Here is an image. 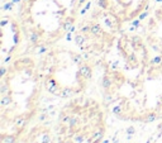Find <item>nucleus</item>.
Returning <instances> with one entry per match:
<instances>
[{
    "instance_id": "obj_1",
    "label": "nucleus",
    "mask_w": 162,
    "mask_h": 143,
    "mask_svg": "<svg viewBox=\"0 0 162 143\" xmlns=\"http://www.w3.org/2000/svg\"><path fill=\"white\" fill-rule=\"evenodd\" d=\"M80 73H81V76H84L86 80H90L91 76H93L91 67L87 66V65H81L80 66Z\"/></svg>"
},
{
    "instance_id": "obj_2",
    "label": "nucleus",
    "mask_w": 162,
    "mask_h": 143,
    "mask_svg": "<svg viewBox=\"0 0 162 143\" xmlns=\"http://www.w3.org/2000/svg\"><path fill=\"white\" fill-rule=\"evenodd\" d=\"M73 95H75V90H73V89H71V87H63L60 96L62 97V99H70V97H72Z\"/></svg>"
},
{
    "instance_id": "obj_3",
    "label": "nucleus",
    "mask_w": 162,
    "mask_h": 143,
    "mask_svg": "<svg viewBox=\"0 0 162 143\" xmlns=\"http://www.w3.org/2000/svg\"><path fill=\"white\" fill-rule=\"evenodd\" d=\"M103 137H104V129H101V128H99V129H96L93 134H91V141H101Z\"/></svg>"
},
{
    "instance_id": "obj_4",
    "label": "nucleus",
    "mask_w": 162,
    "mask_h": 143,
    "mask_svg": "<svg viewBox=\"0 0 162 143\" xmlns=\"http://www.w3.org/2000/svg\"><path fill=\"white\" fill-rule=\"evenodd\" d=\"M12 97L9 96V95H3V97H1V100H0V105L1 107H8V105H10L12 104Z\"/></svg>"
},
{
    "instance_id": "obj_5",
    "label": "nucleus",
    "mask_w": 162,
    "mask_h": 143,
    "mask_svg": "<svg viewBox=\"0 0 162 143\" xmlns=\"http://www.w3.org/2000/svg\"><path fill=\"white\" fill-rule=\"evenodd\" d=\"M90 32L93 33V34H95V36H101L103 34V31H101V28H100V25H91L90 27Z\"/></svg>"
},
{
    "instance_id": "obj_6",
    "label": "nucleus",
    "mask_w": 162,
    "mask_h": 143,
    "mask_svg": "<svg viewBox=\"0 0 162 143\" xmlns=\"http://www.w3.org/2000/svg\"><path fill=\"white\" fill-rule=\"evenodd\" d=\"M112 79H109V77H104V79H103V87H104V89H110V87H112Z\"/></svg>"
},
{
    "instance_id": "obj_7",
    "label": "nucleus",
    "mask_w": 162,
    "mask_h": 143,
    "mask_svg": "<svg viewBox=\"0 0 162 143\" xmlns=\"http://www.w3.org/2000/svg\"><path fill=\"white\" fill-rule=\"evenodd\" d=\"M3 143H15V137L14 135H4L3 137V141H1Z\"/></svg>"
},
{
    "instance_id": "obj_8",
    "label": "nucleus",
    "mask_w": 162,
    "mask_h": 143,
    "mask_svg": "<svg viewBox=\"0 0 162 143\" xmlns=\"http://www.w3.org/2000/svg\"><path fill=\"white\" fill-rule=\"evenodd\" d=\"M157 120V115L154 114V113H151V114H148L146 117V122L147 123H152V122H156Z\"/></svg>"
},
{
    "instance_id": "obj_9",
    "label": "nucleus",
    "mask_w": 162,
    "mask_h": 143,
    "mask_svg": "<svg viewBox=\"0 0 162 143\" xmlns=\"http://www.w3.org/2000/svg\"><path fill=\"white\" fill-rule=\"evenodd\" d=\"M39 38V34L37 32H31V36H29V41H31L32 43H37V41H38Z\"/></svg>"
},
{
    "instance_id": "obj_10",
    "label": "nucleus",
    "mask_w": 162,
    "mask_h": 143,
    "mask_svg": "<svg viewBox=\"0 0 162 143\" xmlns=\"http://www.w3.org/2000/svg\"><path fill=\"white\" fill-rule=\"evenodd\" d=\"M25 124V119L24 118H17L15 119V127L17 128H23Z\"/></svg>"
},
{
    "instance_id": "obj_11",
    "label": "nucleus",
    "mask_w": 162,
    "mask_h": 143,
    "mask_svg": "<svg viewBox=\"0 0 162 143\" xmlns=\"http://www.w3.org/2000/svg\"><path fill=\"white\" fill-rule=\"evenodd\" d=\"M75 42H76V44L81 46V44H82V43L85 42V37H84V36H81V34L76 36V37H75Z\"/></svg>"
},
{
    "instance_id": "obj_12",
    "label": "nucleus",
    "mask_w": 162,
    "mask_h": 143,
    "mask_svg": "<svg viewBox=\"0 0 162 143\" xmlns=\"http://www.w3.org/2000/svg\"><path fill=\"white\" fill-rule=\"evenodd\" d=\"M77 123H79V119H77L76 117H71L70 123H69V127H70V128H73V127L77 125Z\"/></svg>"
},
{
    "instance_id": "obj_13",
    "label": "nucleus",
    "mask_w": 162,
    "mask_h": 143,
    "mask_svg": "<svg viewBox=\"0 0 162 143\" xmlns=\"http://www.w3.org/2000/svg\"><path fill=\"white\" fill-rule=\"evenodd\" d=\"M60 119H61V122H62L63 124H69V123H70V119H71V117H70V115L61 114V115H60Z\"/></svg>"
},
{
    "instance_id": "obj_14",
    "label": "nucleus",
    "mask_w": 162,
    "mask_h": 143,
    "mask_svg": "<svg viewBox=\"0 0 162 143\" xmlns=\"http://www.w3.org/2000/svg\"><path fill=\"white\" fill-rule=\"evenodd\" d=\"M8 91H9V86L5 85V84H3L1 85V89H0V94H1V95H6V94H8Z\"/></svg>"
},
{
    "instance_id": "obj_15",
    "label": "nucleus",
    "mask_w": 162,
    "mask_h": 143,
    "mask_svg": "<svg viewBox=\"0 0 162 143\" xmlns=\"http://www.w3.org/2000/svg\"><path fill=\"white\" fill-rule=\"evenodd\" d=\"M112 111L114 113V114H116V115H119L120 113H122V107H119V105H116V107H114L113 109H112Z\"/></svg>"
},
{
    "instance_id": "obj_16",
    "label": "nucleus",
    "mask_w": 162,
    "mask_h": 143,
    "mask_svg": "<svg viewBox=\"0 0 162 143\" xmlns=\"http://www.w3.org/2000/svg\"><path fill=\"white\" fill-rule=\"evenodd\" d=\"M42 143H51V137L48 134H45L42 138Z\"/></svg>"
},
{
    "instance_id": "obj_17",
    "label": "nucleus",
    "mask_w": 162,
    "mask_h": 143,
    "mask_svg": "<svg viewBox=\"0 0 162 143\" xmlns=\"http://www.w3.org/2000/svg\"><path fill=\"white\" fill-rule=\"evenodd\" d=\"M161 62H162V57H161V56H157V57H154V58L152 60V63H154V65L161 63Z\"/></svg>"
},
{
    "instance_id": "obj_18",
    "label": "nucleus",
    "mask_w": 162,
    "mask_h": 143,
    "mask_svg": "<svg viewBox=\"0 0 162 143\" xmlns=\"http://www.w3.org/2000/svg\"><path fill=\"white\" fill-rule=\"evenodd\" d=\"M134 133H136V129H134L133 127H129V128H127V134H132V135H133Z\"/></svg>"
},
{
    "instance_id": "obj_19",
    "label": "nucleus",
    "mask_w": 162,
    "mask_h": 143,
    "mask_svg": "<svg viewBox=\"0 0 162 143\" xmlns=\"http://www.w3.org/2000/svg\"><path fill=\"white\" fill-rule=\"evenodd\" d=\"M75 142H84V137H82V135H76V137H75Z\"/></svg>"
},
{
    "instance_id": "obj_20",
    "label": "nucleus",
    "mask_w": 162,
    "mask_h": 143,
    "mask_svg": "<svg viewBox=\"0 0 162 143\" xmlns=\"http://www.w3.org/2000/svg\"><path fill=\"white\" fill-rule=\"evenodd\" d=\"M46 118H47V115H46V113H42V114L39 115V122H43V120H46Z\"/></svg>"
},
{
    "instance_id": "obj_21",
    "label": "nucleus",
    "mask_w": 162,
    "mask_h": 143,
    "mask_svg": "<svg viewBox=\"0 0 162 143\" xmlns=\"http://www.w3.org/2000/svg\"><path fill=\"white\" fill-rule=\"evenodd\" d=\"M105 100H106V101H113L114 99H113L112 95H106V96H105Z\"/></svg>"
},
{
    "instance_id": "obj_22",
    "label": "nucleus",
    "mask_w": 162,
    "mask_h": 143,
    "mask_svg": "<svg viewBox=\"0 0 162 143\" xmlns=\"http://www.w3.org/2000/svg\"><path fill=\"white\" fill-rule=\"evenodd\" d=\"M147 17V13H143V14H141V15H139V19H144Z\"/></svg>"
},
{
    "instance_id": "obj_23",
    "label": "nucleus",
    "mask_w": 162,
    "mask_h": 143,
    "mask_svg": "<svg viewBox=\"0 0 162 143\" xmlns=\"http://www.w3.org/2000/svg\"><path fill=\"white\" fill-rule=\"evenodd\" d=\"M5 72H6V69H5V67H3V69H1V76H4Z\"/></svg>"
},
{
    "instance_id": "obj_24",
    "label": "nucleus",
    "mask_w": 162,
    "mask_h": 143,
    "mask_svg": "<svg viewBox=\"0 0 162 143\" xmlns=\"http://www.w3.org/2000/svg\"><path fill=\"white\" fill-rule=\"evenodd\" d=\"M132 24H133V25H138L139 22H138V20H133V22H132Z\"/></svg>"
},
{
    "instance_id": "obj_25",
    "label": "nucleus",
    "mask_w": 162,
    "mask_h": 143,
    "mask_svg": "<svg viewBox=\"0 0 162 143\" xmlns=\"http://www.w3.org/2000/svg\"><path fill=\"white\" fill-rule=\"evenodd\" d=\"M113 143H119V139H118V138H113Z\"/></svg>"
},
{
    "instance_id": "obj_26",
    "label": "nucleus",
    "mask_w": 162,
    "mask_h": 143,
    "mask_svg": "<svg viewBox=\"0 0 162 143\" xmlns=\"http://www.w3.org/2000/svg\"><path fill=\"white\" fill-rule=\"evenodd\" d=\"M127 139H128V141L132 139V134H128V135H127Z\"/></svg>"
},
{
    "instance_id": "obj_27",
    "label": "nucleus",
    "mask_w": 162,
    "mask_h": 143,
    "mask_svg": "<svg viewBox=\"0 0 162 143\" xmlns=\"http://www.w3.org/2000/svg\"><path fill=\"white\" fill-rule=\"evenodd\" d=\"M103 143H110V141L109 139H104V141H103Z\"/></svg>"
},
{
    "instance_id": "obj_28",
    "label": "nucleus",
    "mask_w": 162,
    "mask_h": 143,
    "mask_svg": "<svg viewBox=\"0 0 162 143\" xmlns=\"http://www.w3.org/2000/svg\"><path fill=\"white\" fill-rule=\"evenodd\" d=\"M161 134H162V127H161V132H160V134H158V137H160Z\"/></svg>"
},
{
    "instance_id": "obj_29",
    "label": "nucleus",
    "mask_w": 162,
    "mask_h": 143,
    "mask_svg": "<svg viewBox=\"0 0 162 143\" xmlns=\"http://www.w3.org/2000/svg\"><path fill=\"white\" fill-rule=\"evenodd\" d=\"M160 105H161V107H162V99H161V101H160Z\"/></svg>"
},
{
    "instance_id": "obj_30",
    "label": "nucleus",
    "mask_w": 162,
    "mask_h": 143,
    "mask_svg": "<svg viewBox=\"0 0 162 143\" xmlns=\"http://www.w3.org/2000/svg\"><path fill=\"white\" fill-rule=\"evenodd\" d=\"M67 143H69V142H67Z\"/></svg>"
}]
</instances>
